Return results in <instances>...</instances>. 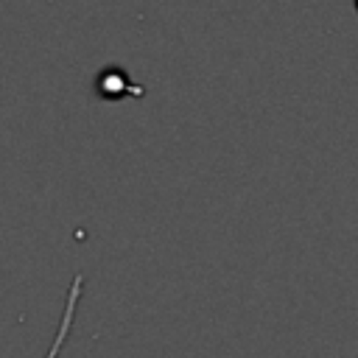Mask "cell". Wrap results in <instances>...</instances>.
<instances>
[{
  "label": "cell",
  "mask_w": 358,
  "mask_h": 358,
  "mask_svg": "<svg viewBox=\"0 0 358 358\" xmlns=\"http://www.w3.org/2000/svg\"><path fill=\"white\" fill-rule=\"evenodd\" d=\"M355 6H358V0H355Z\"/></svg>",
  "instance_id": "3957f363"
},
{
  "label": "cell",
  "mask_w": 358,
  "mask_h": 358,
  "mask_svg": "<svg viewBox=\"0 0 358 358\" xmlns=\"http://www.w3.org/2000/svg\"><path fill=\"white\" fill-rule=\"evenodd\" d=\"M98 92L106 95V98H117V95H123V92H137V87H131L129 78H126L117 67H109V70H103V73L98 76Z\"/></svg>",
  "instance_id": "7a4b0ae2"
},
{
  "label": "cell",
  "mask_w": 358,
  "mask_h": 358,
  "mask_svg": "<svg viewBox=\"0 0 358 358\" xmlns=\"http://www.w3.org/2000/svg\"><path fill=\"white\" fill-rule=\"evenodd\" d=\"M81 291H84V277L76 274L70 288H67V296H64V310H62V319H59V327H56V336H53V344L48 347L45 358H59L62 347L67 344V336L73 330V319H76V308H78V299H81Z\"/></svg>",
  "instance_id": "6da1fadb"
}]
</instances>
